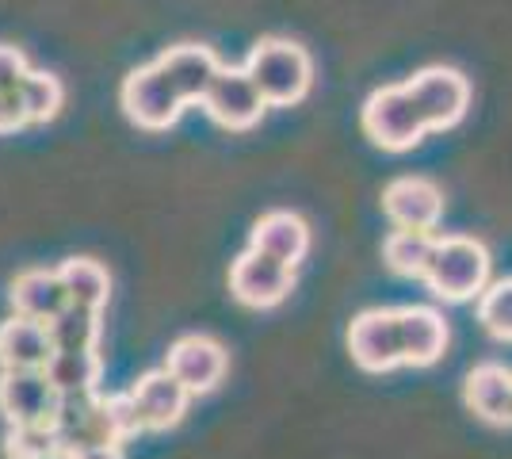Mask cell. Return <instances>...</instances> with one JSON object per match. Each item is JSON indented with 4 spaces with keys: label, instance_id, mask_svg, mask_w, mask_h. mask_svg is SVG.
Wrapping results in <instances>:
<instances>
[{
    "label": "cell",
    "instance_id": "cell-12",
    "mask_svg": "<svg viewBox=\"0 0 512 459\" xmlns=\"http://www.w3.org/2000/svg\"><path fill=\"white\" fill-rule=\"evenodd\" d=\"M130 394H134L138 414H142L150 433H169V429H176L184 421V414H188V398H192V391L169 368L146 372L130 387Z\"/></svg>",
    "mask_w": 512,
    "mask_h": 459
},
{
    "label": "cell",
    "instance_id": "cell-11",
    "mask_svg": "<svg viewBox=\"0 0 512 459\" xmlns=\"http://www.w3.org/2000/svg\"><path fill=\"white\" fill-rule=\"evenodd\" d=\"M165 368H169L192 394H211L214 387L226 379L230 356H226V349H222L214 337H207V333H188V337H180L169 349Z\"/></svg>",
    "mask_w": 512,
    "mask_h": 459
},
{
    "label": "cell",
    "instance_id": "cell-24",
    "mask_svg": "<svg viewBox=\"0 0 512 459\" xmlns=\"http://www.w3.org/2000/svg\"><path fill=\"white\" fill-rule=\"evenodd\" d=\"M62 444L54 425H8L4 456L8 459H58Z\"/></svg>",
    "mask_w": 512,
    "mask_h": 459
},
{
    "label": "cell",
    "instance_id": "cell-4",
    "mask_svg": "<svg viewBox=\"0 0 512 459\" xmlns=\"http://www.w3.org/2000/svg\"><path fill=\"white\" fill-rule=\"evenodd\" d=\"M119 104H123L130 123L142 127V131H169L188 108L184 96L169 81V73L157 62L130 69L123 88H119Z\"/></svg>",
    "mask_w": 512,
    "mask_h": 459
},
{
    "label": "cell",
    "instance_id": "cell-7",
    "mask_svg": "<svg viewBox=\"0 0 512 459\" xmlns=\"http://www.w3.org/2000/svg\"><path fill=\"white\" fill-rule=\"evenodd\" d=\"M291 287H295V268L253 245L230 264V295L249 310H272L291 295Z\"/></svg>",
    "mask_w": 512,
    "mask_h": 459
},
{
    "label": "cell",
    "instance_id": "cell-28",
    "mask_svg": "<svg viewBox=\"0 0 512 459\" xmlns=\"http://www.w3.org/2000/svg\"><path fill=\"white\" fill-rule=\"evenodd\" d=\"M31 123L20 92H0V134H16Z\"/></svg>",
    "mask_w": 512,
    "mask_h": 459
},
{
    "label": "cell",
    "instance_id": "cell-10",
    "mask_svg": "<svg viewBox=\"0 0 512 459\" xmlns=\"http://www.w3.org/2000/svg\"><path fill=\"white\" fill-rule=\"evenodd\" d=\"M383 211L386 219L394 222V230H428V234H436V226L444 219V192L425 176H398V180L386 184Z\"/></svg>",
    "mask_w": 512,
    "mask_h": 459
},
{
    "label": "cell",
    "instance_id": "cell-9",
    "mask_svg": "<svg viewBox=\"0 0 512 459\" xmlns=\"http://www.w3.org/2000/svg\"><path fill=\"white\" fill-rule=\"evenodd\" d=\"M58 398L62 394L50 383L46 368L0 372V414L8 425H50Z\"/></svg>",
    "mask_w": 512,
    "mask_h": 459
},
{
    "label": "cell",
    "instance_id": "cell-3",
    "mask_svg": "<svg viewBox=\"0 0 512 459\" xmlns=\"http://www.w3.org/2000/svg\"><path fill=\"white\" fill-rule=\"evenodd\" d=\"M363 134L390 153H406L421 146L428 134L425 115L417 111L406 85H386L367 96L363 104Z\"/></svg>",
    "mask_w": 512,
    "mask_h": 459
},
{
    "label": "cell",
    "instance_id": "cell-8",
    "mask_svg": "<svg viewBox=\"0 0 512 459\" xmlns=\"http://www.w3.org/2000/svg\"><path fill=\"white\" fill-rule=\"evenodd\" d=\"M348 352L356 368L371 375H386L398 364H406L402 337H398V310H363L348 326Z\"/></svg>",
    "mask_w": 512,
    "mask_h": 459
},
{
    "label": "cell",
    "instance_id": "cell-23",
    "mask_svg": "<svg viewBox=\"0 0 512 459\" xmlns=\"http://www.w3.org/2000/svg\"><path fill=\"white\" fill-rule=\"evenodd\" d=\"M20 96H23V104H27L31 123H50V119L62 111L65 88L54 73H46V69H27V77H23V85H20Z\"/></svg>",
    "mask_w": 512,
    "mask_h": 459
},
{
    "label": "cell",
    "instance_id": "cell-20",
    "mask_svg": "<svg viewBox=\"0 0 512 459\" xmlns=\"http://www.w3.org/2000/svg\"><path fill=\"white\" fill-rule=\"evenodd\" d=\"M104 310H88V306L69 303L58 314L50 318L46 329H50V341H54V352H88L100 345V333H104Z\"/></svg>",
    "mask_w": 512,
    "mask_h": 459
},
{
    "label": "cell",
    "instance_id": "cell-18",
    "mask_svg": "<svg viewBox=\"0 0 512 459\" xmlns=\"http://www.w3.org/2000/svg\"><path fill=\"white\" fill-rule=\"evenodd\" d=\"M463 398L490 425H512V372L505 364H478L467 375Z\"/></svg>",
    "mask_w": 512,
    "mask_h": 459
},
{
    "label": "cell",
    "instance_id": "cell-21",
    "mask_svg": "<svg viewBox=\"0 0 512 459\" xmlns=\"http://www.w3.org/2000/svg\"><path fill=\"white\" fill-rule=\"evenodd\" d=\"M50 383L58 394H92L100 391V375H104V356L96 349L88 352H54L46 364Z\"/></svg>",
    "mask_w": 512,
    "mask_h": 459
},
{
    "label": "cell",
    "instance_id": "cell-13",
    "mask_svg": "<svg viewBox=\"0 0 512 459\" xmlns=\"http://www.w3.org/2000/svg\"><path fill=\"white\" fill-rule=\"evenodd\" d=\"M157 66L169 73V81L184 96V104H203V96H207V88H211L214 73L222 69V62H218V54H214L211 46L180 43V46H169L157 58Z\"/></svg>",
    "mask_w": 512,
    "mask_h": 459
},
{
    "label": "cell",
    "instance_id": "cell-2",
    "mask_svg": "<svg viewBox=\"0 0 512 459\" xmlns=\"http://www.w3.org/2000/svg\"><path fill=\"white\" fill-rule=\"evenodd\" d=\"M245 69L256 81L268 108H291L314 85V62L291 39H260L245 58Z\"/></svg>",
    "mask_w": 512,
    "mask_h": 459
},
{
    "label": "cell",
    "instance_id": "cell-25",
    "mask_svg": "<svg viewBox=\"0 0 512 459\" xmlns=\"http://www.w3.org/2000/svg\"><path fill=\"white\" fill-rule=\"evenodd\" d=\"M478 322L497 341H512V280H497L478 295Z\"/></svg>",
    "mask_w": 512,
    "mask_h": 459
},
{
    "label": "cell",
    "instance_id": "cell-17",
    "mask_svg": "<svg viewBox=\"0 0 512 459\" xmlns=\"http://www.w3.org/2000/svg\"><path fill=\"white\" fill-rule=\"evenodd\" d=\"M249 245L295 268L306 257V249H310V230H306V222L295 211H268V215L256 219Z\"/></svg>",
    "mask_w": 512,
    "mask_h": 459
},
{
    "label": "cell",
    "instance_id": "cell-14",
    "mask_svg": "<svg viewBox=\"0 0 512 459\" xmlns=\"http://www.w3.org/2000/svg\"><path fill=\"white\" fill-rule=\"evenodd\" d=\"M54 356V341L46 322L12 314L0 322V372H23V368H46Z\"/></svg>",
    "mask_w": 512,
    "mask_h": 459
},
{
    "label": "cell",
    "instance_id": "cell-19",
    "mask_svg": "<svg viewBox=\"0 0 512 459\" xmlns=\"http://www.w3.org/2000/svg\"><path fill=\"white\" fill-rule=\"evenodd\" d=\"M58 276H62L69 303L104 310L107 299H111V276H107L104 264L92 261V257H69V261L58 264Z\"/></svg>",
    "mask_w": 512,
    "mask_h": 459
},
{
    "label": "cell",
    "instance_id": "cell-6",
    "mask_svg": "<svg viewBox=\"0 0 512 459\" xmlns=\"http://www.w3.org/2000/svg\"><path fill=\"white\" fill-rule=\"evenodd\" d=\"M406 88L417 111L425 115L428 131H451L455 123H463V115L470 108V81L459 69L428 66L421 73H413V81H406Z\"/></svg>",
    "mask_w": 512,
    "mask_h": 459
},
{
    "label": "cell",
    "instance_id": "cell-22",
    "mask_svg": "<svg viewBox=\"0 0 512 459\" xmlns=\"http://www.w3.org/2000/svg\"><path fill=\"white\" fill-rule=\"evenodd\" d=\"M432 249H436V234H428V230H394L383 241V261L390 272H398L406 280H421L428 261H432Z\"/></svg>",
    "mask_w": 512,
    "mask_h": 459
},
{
    "label": "cell",
    "instance_id": "cell-27",
    "mask_svg": "<svg viewBox=\"0 0 512 459\" xmlns=\"http://www.w3.org/2000/svg\"><path fill=\"white\" fill-rule=\"evenodd\" d=\"M27 58H23L16 46L0 43V92H20L23 77H27Z\"/></svg>",
    "mask_w": 512,
    "mask_h": 459
},
{
    "label": "cell",
    "instance_id": "cell-15",
    "mask_svg": "<svg viewBox=\"0 0 512 459\" xmlns=\"http://www.w3.org/2000/svg\"><path fill=\"white\" fill-rule=\"evenodd\" d=\"M398 337H402L406 364L428 368L448 349V322L432 306H406V310H398Z\"/></svg>",
    "mask_w": 512,
    "mask_h": 459
},
{
    "label": "cell",
    "instance_id": "cell-1",
    "mask_svg": "<svg viewBox=\"0 0 512 459\" xmlns=\"http://www.w3.org/2000/svg\"><path fill=\"white\" fill-rule=\"evenodd\" d=\"M490 249L474 238H436L432 261L425 268L428 291L444 303H467L490 287Z\"/></svg>",
    "mask_w": 512,
    "mask_h": 459
},
{
    "label": "cell",
    "instance_id": "cell-16",
    "mask_svg": "<svg viewBox=\"0 0 512 459\" xmlns=\"http://www.w3.org/2000/svg\"><path fill=\"white\" fill-rule=\"evenodd\" d=\"M8 303L23 318L50 322V318H58L65 306H69V295H65L58 268H27L8 287Z\"/></svg>",
    "mask_w": 512,
    "mask_h": 459
},
{
    "label": "cell",
    "instance_id": "cell-29",
    "mask_svg": "<svg viewBox=\"0 0 512 459\" xmlns=\"http://www.w3.org/2000/svg\"><path fill=\"white\" fill-rule=\"evenodd\" d=\"M62 459H127L123 452V444H85V448H73V452H65Z\"/></svg>",
    "mask_w": 512,
    "mask_h": 459
},
{
    "label": "cell",
    "instance_id": "cell-26",
    "mask_svg": "<svg viewBox=\"0 0 512 459\" xmlns=\"http://www.w3.org/2000/svg\"><path fill=\"white\" fill-rule=\"evenodd\" d=\"M100 402H104V414H107V425H111V433L115 440H123L127 444L130 437H138V433H146V421L138 414V402H134V394H100Z\"/></svg>",
    "mask_w": 512,
    "mask_h": 459
},
{
    "label": "cell",
    "instance_id": "cell-5",
    "mask_svg": "<svg viewBox=\"0 0 512 459\" xmlns=\"http://www.w3.org/2000/svg\"><path fill=\"white\" fill-rule=\"evenodd\" d=\"M199 108L226 131H249L264 119L268 100L260 96V88H256V81L249 77L245 66H222L214 73V81Z\"/></svg>",
    "mask_w": 512,
    "mask_h": 459
}]
</instances>
